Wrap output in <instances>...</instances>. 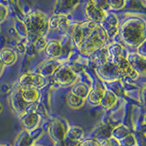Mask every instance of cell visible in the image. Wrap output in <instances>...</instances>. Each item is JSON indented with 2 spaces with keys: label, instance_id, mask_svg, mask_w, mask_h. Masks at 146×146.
Returning <instances> with one entry per match:
<instances>
[{
  "label": "cell",
  "instance_id": "5",
  "mask_svg": "<svg viewBox=\"0 0 146 146\" xmlns=\"http://www.w3.org/2000/svg\"><path fill=\"white\" fill-rule=\"evenodd\" d=\"M9 56H7V55H6L4 53V51L2 52V59H3V61L5 63H7V64H10L14 61V56H13V53L11 51H9L8 53Z\"/></svg>",
  "mask_w": 146,
  "mask_h": 146
},
{
  "label": "cell",
  "instance_id": "2",
  "mask_svg": "<svg viewBox=\"0 0 146 146\" xmlns=\"http://www.w3.org/2000/svg\"><path fill=\"white\" fill-rule=\"evenodd\" d=\"M21 97L27 102H34L38 98V92L35 88H22Z\"/></svg>",
  "mask_w": 146,
  "mask_h": 146
},
{
  "label": "cell",
  "instance_id": "3",
  "mask_svg": "<svg viewBox=\"0 0 146 146\" xmlns=\"http://www.w3.org/2000/svg\"><path fill=\"white\" fill-rule=\"evenodd\" d=\"M38 120H39L38 116L36 115V114L31 113L25 118L24 125L26 128H27V129H32V128H34L36 126V124H38Z\"/></svg>",
  "mask_w": 146,
  "mask_h": 146
},
{
  "label": "cell",
  "instance_id": "4",
  "mask_svg": "<svg viewBox=\"0 0 146 146\" xmlns=\"http://www.w3.org/2000/svg\"><path fill=\"white\" fill-rule=\"evenodd\" d=\"M68 102L73 108H78L80 107L82 103V99L79 96H76L74 94H70L68 96Z\"/></svg>",
  "mask_w": 146,
  "mask_h": 146
},
{
  "label": "cell",
  "instance_id": "1",
  "mask_svg": "<svg viewBox=\"0 0 146 146\" xmlns=\"http://www.w3.org/2000/svg\"><path fill=\"white\" fill-rule=\"evenodd\" d=\"M45 79L39 75H25L21 78L20 84L23 88H41L45 84Z\"/></svg>",
  "mask_w": 146,
  "mask_h": 146
},
{
  "label": "cell",
  "instance_id": "6",
  "mask_svg": "<svg viewBox=\"0 0 146 146\" xmlns=\"http://www.w3.org/2000/svg\"><path fill=\"white\" fill-rule=\"evenodd\" d=\"M78 146H100V144L94 140H89L83 141L82 143H80Z\"/></svg>",
  "mask_w": 146,
  "mask_h": 146
}]
</instances>
